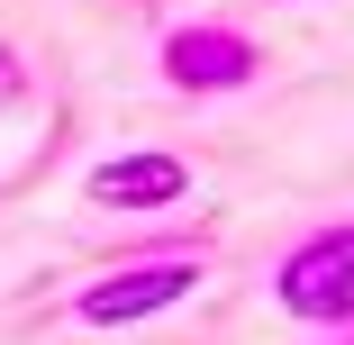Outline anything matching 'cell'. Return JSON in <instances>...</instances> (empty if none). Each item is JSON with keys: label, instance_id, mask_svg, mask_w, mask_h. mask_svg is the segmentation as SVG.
Instances as JSON below:
<instances>
[{"label": "cell", "instance_id": "obj_1", "mask_svg": "<svg viewBox=\"0 0 354 345\" xmlns=\"http://www.w3.org/2000/svg\"><path fill=\"white\" fill-rule=\"evenodd\" d=\"M272 309L300 318L318 336H345L354 327V218H327L309 227L300 245H281L272 263Z\"/></svg>", "mask_w": 354, "mask_h": 345}, {"label": "cell", "instance_id": "obj_2", "mask_svg": "<svg viewBox=\"0 0 354 345\" xmlns=\"http://www.w3.org/2000/svg\"><path fill=\"white\" fill-rule=\"evenodd\" d=\"M191 291H200V254L191 245H164V254H127V263L100 272V282H82L73 291V318L82 327H146V318L182 309Z\"/></svg>", "mask_w": 354, "mask_h": 345}, {"label": "cell", "instance_id": "obj_3", "mask_svg": "<svg viewBox=\"0 0 354 345\" xmlns=\"http://www.w3.org/2000/svg\"><path fill=\"white\" fill-rule=\"evenodd\" d=\"M155 73H164L173 91H191V100H218V91H245V82L263 73V46H254L236 19H182V28H164V46H155Z\"/></svg>", "mask_w": 354, "mask_h": 345}, {"label": "cell", "instance_id": "obj_4", "mask_svg": "<svg viewBox=\"0 0 354 345\" xmlns=\"http://www.w3.org/2000/svg\"><path fill=\"white\" fill-rule=\"evenodd\" d=\"M182 191H191V164L173 146H127L82 173V209H173Z\"/></svg>", "mask_w": 354, "mask_h": 345}, {"label": "cell", "instance_id": "obj_5", "mask_svg": "<svg viewBox=\"0 0 354 345\" xmlns=\"http://www.w3.org/2000/svg\"><path fill=\"white\" fill-rule=\"evenodd\" d=\"M19 91H28V64H19L10 37H0V100H19Z\"/></svg>", "mask_w": 354, "mask_h": 345}, {"label": "cell", "instance_id": "obj_6", "mask_svg": "<svg viewBox=\"0 0 354 345\" xmlns=\"http://www.w3.org/2000/svg\"><path fill=\"white\" fill-rule=\"evenodd\" d=\"M118 10H164V0H118Z\"/></svg>", "mask_w": 354, "mask_h": 345}, {"label": "cell", "instance_id": "obj_7", "mask_svg": "<svg viewBox=\"0 0 354 345\" xmlns=\"http://www.w3.org/2000/svg\"><path fill=\"white\" fill-rule=\"evenodd\" d=\"M327 345H354V327H345V336H327Z\"/></svg>", "mask_w": 354, "mask_h": 345}, {"label": "cell", "instance_id": "obj_8", "mask_svg": "<svg viewBox=\"0 0 354 345\" xmlns=\"http://www.w3.org/2000/svg\"><path fill=\"white\" fill-rule=\"evenodd\" d=\"M272 10H291V0H272Z\"/></svg>", "mask_w": 354, "mask_h": 345}]
</instances>
